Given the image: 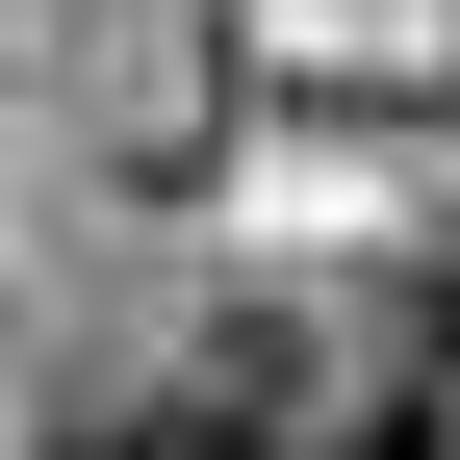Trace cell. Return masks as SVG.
Returning <instances> with one entry per match:
<instances>
[{"label": "cell", "instance_id": "6da1fadb", "mask_svg": "<svg viewBox=\"0 0 460 460\" xmlns=\"http://www.w3.org/2000/svg\"><path fill=\"white\" fill-rule=\"evenodd\" d=\"M307 410H281V332H230V358H180V384H128V410H51L26 460H281Z\"/></svg>", "mask_w": 460, "mask_h": 460}, {"label": "cell", "instance_id": "7a4b0ae2", "mask_svg": "<svg viewBox=\"0 0 460 460\" xmlns=\"http://www.w3.org/2000/svg\"><path fill=\"white\" fill-rule=\"evenodd\" d=\"M281 460H460V410H435V384H358V410H307Z\"/></svg>", "mask_w": 460, "mask_h": 460}]
</instances>
